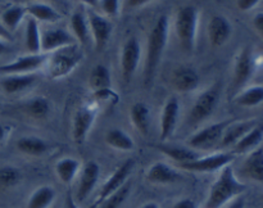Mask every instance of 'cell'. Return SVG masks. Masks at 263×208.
I'll return each mask as SVG.
<instances>
[{"instance_id": "obj_1", "label": "cell", "mask_w": 263, "mask_h": 208, "mask_svg": "<svg viewBox=\"0 0 263 208\" xmlns=\"http://www.w3.org/2000/svg\"><path fill=\"white\" fill-rule=\"evenodd\" d=\"M168 17L166 14H162L157 18L156 23L148 35L145 66H144V80L146 85H151L153 82L157 67L161 62L164 49L167 46V41H168Z\"/></svg>"}, {"instance_id": "obj_2", "label": "cell", "mask_w": 263, "mask_h": 208, "mask_svg": "<svg viewBox=\"0 0 263 208\" xmlns=\"http://www.w3.org/2000/svg\"><path fill=\"white\" fill-rule=\"evenodd\" d=\"M246 190L247 185L239 181L238 177L234 174L233 167L229 164V166L223 167L220 176L211 186L204 208H221L231 199L243 194Z\"/></svg>"}, {"instance_id": "obj_3", "label": "cell", "mask_w": 263, "mask_h": 208, "mask_svg": "<svg viewBox=\"0 0 263 208\" xmlns=\"http://www.w3.org/2000/svg\"><path fill=\"white\" fill-rule=\"evenodd\" d=\"M84 59V51L79 44L64 46L58 50L49 53L46 59V73L50 79L57 80L71 73Z\"/></svg>"}, {"instance_id": "obj_4", "label": "cell", "mask_w": 263, "mask_h": 208, "mask_svg": "<svg viewBox=\"0 0 263 208\" xmlns=\"http://www.w3.org/2000/svg\"><path fill=\"white\" fill-rule=\"evenodd\" d=\"M198 21H199L198 9L193 5L182 7L176 14L175 31H176V36L179 39L180 45L187 53H192L195 49Z\"/></svg>"}, {"instance_id": "obj_5", "label": "cell", "mask_w": 263, "mask_h": 208, "mask_svg": "<svg viewBox=\"0 0 263 208\" xmlns=\"http://www.w3.org/2000/svg\"><path fill=\"white\" fill-rule=\"evenodd\" d=\"M220 84H215L211 87H208L207 90H204L197 98L192 109H190L189 116H187V121H189L190 125H198V123L207 120L210 116H212V113L217 108L218 102H220Z\"/></svg>"}, {"instance_id": "obj_6", "label": "cell", "mask_w": 263, "mask_h": 208, "mask_svg": "<svg viewBox=\"0 0 263 208\" xmlns=\"http://www.w3.org/2000/svg\"><path fill=\"white\" fill-rule=\"evenodd\" d=\"M231 122H233V120L212 123V125L197 131L194 135H192L189 138V140H187V145H189L192 149L212 148V146H215L216 144L220 143L223 131H225V128L228 127Z\"/></svg>"}, {"instance_id": "obj_7", "label": "cell", "mask_w": 263, "mask_h": 208, "mask_svg": "<svg viewBox=\"0 0 263 208\" xmlns=\"http://www.w3.org/2000/svg\"><path fill=\"white\" fill-rule=\"evenodd\" d=\"M49 54L39 53V54H28V55L21 56L10 63L0 66V73L3 74H25L32 73L36 69L45 66L46 59Z\"/></svg>"}, {"instance_id": "obj_8", "label": "cell", "mask_w": 263, "mask_h": 208, "mask_svg": "<svg viewBox=\"0 0 263 208\" xmlns=\"http://www.w3.org/2000/svg\"><path fill=\"white\" fill-rule=\"evenodd\" d=\"M235 158L234 153H216L207 157H199L198 159L187 163L180 164L182 169L193 172H213L229 166Z\"/></svg>"}, {"instance_id": "obj_9", "label": "cell", "mask_w": 263, "mask_h": 208, "mask_svg": "<svg viewBox=\"0 0 263 208\" xmlns=\"http://www.w3.org/2000/svg\"><path fill=\"white\" fill-rule=\"evenodd\" d=\"M141 58L140 43L136 37H128L123 44L122 53H121V69L125 82H130L138 69Z\"/></svg>"}, {"instance_id": "obj_10", "label": "cell", "mask_w": 263, "mask_h": 208, "mask_svg": "<svg viewBox=\"0 0 263 208\" xmlns=\"http://www.w3.org/2000/svg\"><path fill=\"white\" fill-rule=\"evenodd\" d=\"M133 167H134L133 159H127L126 162H123V163L121 164L115 172H113L112 176L104 182V185H103L102 189H100L99 195H98L97 200H95L94 204L91 205V208H98L103 200L107 199L109 195H112L113 193L117 192L118 189H121V187L127 182V177L130 176Z\"/></svg>"}, {"instance_id": "obj_11", "label": "cell", "mask_w": 263, "mask_h": 208, "mask_svg": "<svg viewBox=\"0 0 263 208\" xmlns=\"http://www.w3.org/2000/svg\"><path fill=\"white\" fill-rule=\"evenodd\" d=\"M77 44L76 39L72 33L61 27L46 28L41 32V51L43 53H53L64 46Z\"/></svg>"}, {"instance_id": "obj_12", "label": "cell", "mask_w": 263, "mask_h": 208, "mask_svg": "<svg viewBox=\"0 0 263 208\" xmlns=\"http://www.w3.org/2000/svg\"><path fill=\"white\" fill-rule=\"evenodd\" d=\"M254 67H256V63H254L251 48H243L236 56L235 67H234V90L241 89L251 80L254 72Z\"/></svg>"}, {"instance_id": "obj_13", "label": "cell", "mask_w": 263, "mask_h": 208, "mask_svg": "<svg viewBox=\"0 0 263 208\" xmlns=\"http://www.w3.org/2000/svg\"><path fill=\"white\" fill-rule=\"evenodd\" d=\"M87 22H89L90 32H91L92 39H94L95 49L98 51H102L103 49L107 46L108 41H109L110 33H112V23L109 20L103 15L98 14L95 12H89V17H87Z\"/></svg>"}, {"instance_id": "obj_14", "label": "cell", "mask_w": 263, "mask_h": 208, "mask_svg": "<svg viewBox=\"0 0 263 208\" xmlns=\"http://www.w3.org/2000/svg\"><path fill=\"white\" fill-rule=\"evenodd\" d=\"M95 116H97V110L89 104L82 105L76 110L73 117V128H72L74 143H84L92 123H94Z\"/></svg>"}, {"instance_id": "obj_15", "label": "cell", "mask_w": 263, "mask_h": 208, "mask_svg": "<svg viewBox=\"0 0 263 208\" xmlns=\"http://www.w3.org/2000/svg\"><path fill=\"white\" fill-rule=\"evenodd\" d=\"M100 175V167L97 162L90 161L87 163H85V166L82 167L81 176H80L79 186H77L76 194H74V200L77 202H84L87 197L90 195V193L94 190L95 185H97L98 180H99Z\"/></svg>"}, {"instance_id": "obj_16", "label": "cell", "mask_w": 263, "mask_h": 208, "mask_svg": "<svg viewBox=\"0 0 263 208\" xmlns=\"http://www.w3.org/2000/svg\"><path fill=\"white\" fill-rule=\"evenodd\" d=\"M208 39L213 48H220L225 45L233 33L230 21L220 14L213 15L208 22Z\"/></svg>"}, {"instance_id": "obj_17", "label": "cell", "mask_w": 263, "mask_h": 208, "mask_svg": "<svg viewBox=\"0 0 263 208\" xmlns=\"http://www.w3.org/2000/svg\"><path fill=\"white\" fill-rule=\"evenodd\" d=\"M172 85L180 92H190L198 89L200 77L194 68L187 66H180L172 72Z\"/></svg>"}, {"instance_id": "obj_18", "label": "cell", "mask_w": 263, "mask_h": 208, "mask_svg": "<svg viewBox=\"0 0 263 208\" xmlns=\"http://www.w3.org/2000/svg\"><path fill=\"white\" fill-rule=\"evenodd\" d=\"M180 104L176 98H170L161 115V140H167L174 135L179 120Z\"/></svg>"}, {"instance_id": "obj_19", "label": "cell", "mask_w": 263, "mask_h": 208, "mask_svg": "<svg viewBox=\"0 0 263 208\" xmlns=\"http://www.w3.org/2000/svg\"><path fill=\"white\" fill-rule=\"evenodd\" d=\"M258 122L259 121L256 120V118L246 121H233V122L225 128V131H223L218 145L223 146V148L235 145V144L238 143L247 133H249V131H251Z\"/></svg>"}, {"instance_id": "obj_20", "label": "cell", "mask_w": 263, "mask_h": 208, "mask_svg": "<svg viewBox=\"0 0 263 208\" xmlns=\"http://www.w3.org/2000/svg\"><path fill=\"white\" fill-rule=\"evenodd\" d=\"M241 172L248 179L263 184V146H258L249 152L241 166Z\"/></svg>"}, {"instance_id": "obj_21", "label": "cell", "mask_w": 263, "mask_h": 208, "mask_svg": "<svg viewBox=\"0 0 263 208\" xmlns=\"http://www.w3.org/2000/svg\"><path fill=\"white\" fill-rule=\"evenodd\" d=\"M35 81L36 76L33 73L7 74L0 80V87L7 94H17L32 86Z\"/></svg>"}, {"instance_id": "obj_22", "label": "cell", "mask_w": 263, "mask_h": 208, "mask_svg": "<svg viewBox=\"0 0 263 208\" xmlns=\"http://www.w3.org/2000/svg\"><path fill=\"white\" fill-rule=\"evenodd\" d=\"M146 179L152 184L164 185L176 182L180 179V175L176 169H174L168 164L163 163V162H157L148 169Z\"/></svg>"}, {"instance_id": "obj_23", "label": "cell", "mask_w": 263, "mask_h": 208, "mask_svg": "<svg viewBox=\"0 0 263 208\" xmlns=\"http://www.w3.org/2000/svg\"><path fill=\"white\" fill-rule=\"evenodd\" d=\"M263 140V122H258L249 133H247L238 143L234 145L235 153H247L258 148Z\"/></svg>"}, {"instance_id": "obj_24", "label": "cell", "mask_w": 263, "mask_h": 208, "mask_svg": "<svg viewBox=\"0 0 263 208\" xmlns=\"http://www.w3.org/2000/svg\"><path fill=\"white\" fill-rule=\"evenodd\" d=\"M26 10L30 14V17L35 18L36 21L46 23H55L61 20V14L58 10L54 9L51 5L45 3H32L26 7Z\"/></svg>"}, {"instance_id": "obj_25", "label": "cell", "mask_w": 263, "mask_h": 208, "mask_svg": "<svg viewBox=\"0 0 263 208\" xmlns=\"http://www.w3.org/2000/svg\"><path fill=\"white\" fill-rule=\"evenodd\" d=\"M25 46L30 54L41 53V32L39 22L32 17H28L26 21Z\"/></svg>"}, {"instance_id": "obj_26", "label": "cell", "mask_w": 263, "mask_h": 208, "mask_svg": "<svg viewBox=\"0 0 263 208\" xmlns=\"http://www.w3.org/2000/svg\"><path fill=\"white\" fill-rule=\"evenodd\" d=\"M71 28L72 35L76 39L77 43L81 45H86L90 40V27L87 18L85 17L82 10H76L71 15Z\"/></svg>"}, {"instance_id": "obj_27", "label": "cell", "mask_w": 263, "mask_h": 208, "mask_svg": "<svg viewBox=\"0 0 263 208\" xmlns=\"http://www.w3.org/2000/svg\"><path fill=\"white\" fill-rule=\"evenodd\" d=\"M157 149L166 154L174 161L179 162L180 164L187 163V162H193L195 159L199 158V153L195 149L185 148V146H170V145H157Z\"/></svg>"}, {"instance_id": "obj_28", "label": "cell", "mask_w": 263, "mask_h": 208, "mask_svg": "<svg viewBox=\"0 0 263 208\" xmlns=\"http://www.w3.org/2000/svg\"><path fill=\"white\" fill-rule=\"evenodd\" d=\"M17 148L21 153L27 156H43L49 149L45 140L37 136H23L17 141Z\"/></svg>"}, {"instance_id": "obj_29", "label": "cell", "mask_w": 263, "mask_h": 208, "mask_svg": "<svg viewBox=\"0 0 263 208\" xmlns=\"http://www.w3.org/2000/svg\"><path fill=\"white\" fill-rule=\"evenodd\" d=\"M131 120L134 126L138 128V131L143 135L149 133V126H151V112L145 103H135L131 107Z\"/></svg>"}, {"instance_id": "obj_30", "label": "cell", "mask_w": 263, "mask_h": 208, "mask_svg": "<svg viewBox=\"0 0 263 208\" xmlns=\"http://www.w3.org/2000/svg\"><path fill=\"white\" fill-rule=\"evenodd\" d=\"M235 103L240 107H257L263 103V86L262 85H254L247 89L241 90L235 98Z\"/></svg>"}, {"instance_id": "obj_31", "label": "cell", "mask_w": 263, "mask_h": 208, "mask_svg": "<svg viewBox=\"0 0 263 208\" xmlns=\"http://www.w3.org/2000/svg\"><path fill=\"white\" fill-rule=\"evenodd\" d=\"M55 199V190L51 186L44 185L37 187L30 197L27 208H48Z\"/></svg>"}, {"instance_id": "obj_32", "label": "cell", "mask_w": 263, "mask_h": 208, "mask_svg": "<svg viewBox=\"0 0 263 208\" xmlns=\"http://www.w3.org/2000/svg\"><path fill=\"white\" fill-rule=\"evenodd\" d=\"M105 141L112 148L118 150H133L135 148V143L127 133L121 128H112L105 135Z\"/></svg>"}, {"instance_id": "obj_33", "label": "cell", "mask_w": 263, "mask_h": 208, "mask_svg": "<svg viewBox=\"0 0 263 208\" xmlns=\"http://www.w3.org/2000/svg\"><path fill=\"white\" fill-rule=\"evenodd\" d=\"M90 86L94 90V92L103 91V90L110 89L112 85V79H110V72L103 64H98L92 68L90 73Z\"/></svg>"}, {"instance_id": "obj_34", "label": "cell", "mask_w": 263, "mask_h": 208, "mask_svg": "<svg viewBox=\"0 0 263 208\" xmlns=\"http://www.w3.org/2000/svg\"><path fill=\"white\" fill-rule=\"evenodd\" d=\"M80 169V162L74 158H63L57 162L55 172L63 184H71Z\"/></svg>"}, {"instance_id": "obj_35", "label": "cell", "mask_w": 263, "mask_h": 208, "mask_svg": "<svg viewBox=\"0 0 263 208\" xmlns=\"http://www.w3.org/2000/svg\"><path fill=\"white\" fill-rule=\"evenodd\" d=\"M26 14H27V10H26L25 7L14 5V7L8 8V9H5L4 12L2 13L0 21H2L3 26L12 33L13 31L17 30V27L20 26V23L22 22V20L25 18Z\"/></svg>"}, {"instance_id": "obj_36", "label": "cell", "mask_w": 263, "mask_h": 208, "mask_svg": "<svg viewBox=\"0 0 263 208\" xmlns=\"http://www.w3.org/2000/svg\"><path fill=\"white\" fill-rule=\"evenodd\" d=\"M23 110L33 118H45L50 112V103L44 97H35L23 104Z\"/></svg>"}, {"instance_id": "obj_37", "label": "cell", "mask_w": 263, "mask_h": 208, "mask_svg": "<svg viewBox=\"0 0 263 208\" xmlns=\"http://www.w3.org/2000/svg\"><path fill=\"white\" fill-rule=\"evenodd\" d=\"M130 182H126L121 189H118L117 192L113 193L112 195L107 198V199L103 200L100 203V207L99 208H120L121 205L123 204V202L126 200L127 198L128 193H130Z\"/></svg>"}, {"instance_id": "obj_38", "label": "cell", "mask_w": 263, "mask_h": 208, "mask_svg": "<svg viewBox=\"0 0 263 208\" xmlns=\"http://www.w3.org/2000/svg\"><path fill=\"white\" fill-rule=\"evenodd\" d=\"M21 172L20 169L12 166L0 167V186L10 187L20 182Z\"/></svg>"}, {"instance_id": "obj_39", "label": "cell", "mask_w": 263, "mask_h": 208, "mask_svg": "<svg viewBox=\"0 0 263 208\" xmlns=\"http://www.w3.org/2000/svg\"><path fill=\"white\" fill-rule=\"evenodd\" d=\"M99 5L107 17H116L120 12V0H99Z\"/></svg>"}, {"instance_id": "obj_40", "label": "cell", "mask_w": 263, "mask_h": 208, "mask_svg": "<svg viewBox=\"0 0 263 208\" xmlns=\"http://www.w3.org/2000/svg\"><path fill=\"white\" fill-rule=\"evenodd\" d=\"M259 2H261V0H236V5H238L239 9L243 10V12H248V10L257 7Z\"/></svg>"}, {"instance_id": "obj_41", "label": "cell", "mask_w": 263, "mask_h": 208, "mask_svg": "<svg viewBox=\"0 0 263 208\" xmlns=\"http://www.w3.org/2000/svg\"><path fill=\"white\" fill-rule=\"evenodd\" d=\"M253 26L256 28V31L258 32V35L263 39V12L257 13L253 17Z\"/></svg>"}, {"instance_id": "obj_42", "label": "cell", "mask_w": 263, "mask_h": 208, "mask_svg": "<svg viewBox=\"0 0 263 208\" xmlns=\"http://www.w3.org/2000/svg\"><path fill=\"white\" fill-rule=\"evenodd\" d=\"M151 2H153V0H126L125 4L127 8L134 9V8L143 7V5L148 4V3H151Z\"/></svg>"}, {"instance_id": "obj_43", "label": "cell", "mask_w": 263, "mask_h": 208, "mask_svg": "<svg viewBox=\"0 0 263 208\" xmlns=\"http://www.w3.org/2000/svg\"><path fill=\"white\" fill-rule=\"evenodd\" d=\"M172 208H197L195 203L192 199H181L179 202H176Z\"/></svg>"}, {"instance_id": "obj_44", "label": "cell", "mask_w": 263, "mask_h": 208, "mask_svg": "<svg viewBox=\"0 0 263 208\" xmlns=\"http://www.w3.org/2000/svg\"><path fill=\"white\" fill-rule=\"evenodd\" d=\"M0 39L2 40H5V41H12L13 40V36L12 33L9 32V31L7 30V28L3 26L2 21H0Z\"/></svg>"}, {"instance_id": "obj_45", "label": "cell", "mask_w": 263, "mask_h": 208, "mask_svg": "<svg viewBox=\"0 0 263 208\" xmlns=\"http://www.w3.org/2000/svg\"><path fill=\"white\" fill-rule=\"evenodd\" d=\"M244 207H246V200H244V198L240 197V195L236 197L235 200L229 205V208H244Z\"/></svg>"}, {"instance_id": "obj_46", "label": "cell", "mask_w": 263, "mask_h": 208, "mask_svg": "<svg viewBox=\"0 0 263 208\" xmlns=\"http://www.w3.org/2000/svg\"><path fill=\"white\" fill-rule=\"evenodd\" d=\"M66 208H79V207H77L76 200H74L73 195H72L71 193H68V194H67V198H66Z\"/></svg>"}, {"instance_id": "obj_47", "label": "cell", "mask_w": 263, "mask_h": 208, "mask_svg": "<svg viewBox=\"0 0 263 208\" xmlns=\"http://www.w3.org/2000/svg\"><path fill=\"white\" fill-rule=\"evenodd\" d=\"M8 51H10V46L8 45V41L0 39V55L8 53Z\"/></svg>"}, {"instance_id": "obj_48", "label": "cell", "mask_w": 263, "mask_h": 208, "mask_svg": "<svg viewBox=\"0 0 263 208\" xmlns=\"http://www.w3.org/2000/svg\"><path fill=\"white\" fill-rule=\"evenodd\" d=\"M80 2L89 5V7H98V5H99V0H80Z\"/></svg>"}, {"instance_id": "obj_49", "label": "cell", "mask_w": 263, "mask_h": 208, "mask_svg": "<svg viewBox=\"0 0 263 208\" xmlns=\"http://www.w3.org/2000/svg\"><path fill=\"white\" fill-rule=\"evenodd\" d=\"M5 135H7V128H5L3 125H0V141L4 140Z\"/></svg>"}, {"instance_id": "obj_50", "label": "cell", "mask_w": 263, "mask_h": 208, "mask_svg": "<svg viewBox=\"0 0 263 208\" xmlns=\"http://www.w3.org/2000/svg\"><path fill=\"white\" fill-rule=\"evenodd\" d=\"M141 208H159V205L157 204L156 202H149V203H145Z\"/></svg>"}, {"instance_id": "obj_51", "label": "cell", "mask_w": 263, "mask_h": 208, "mask_svg": "<svg viewBox=\"0 0 263 208\" xmlns=\"http://www.w3.org/2000/svg\"><path fill=\"white\" fill-rule=\"evenodd\" d=\"M262 199H263V194H262Z\"/></svg>"}]
</instances>
